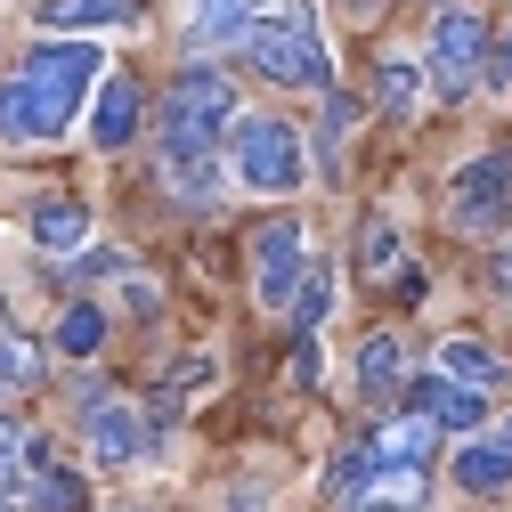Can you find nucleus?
<instances>
[{
    "instance_id": "obj_1",
    "label": "nucleus",
    "mask_w": 512,
    "mask_h": 512,
    "mask_svg": "<svg viewBox=\"0 0 512 512\" xmlns=\"http://www.w3.org/2000/svg\"><path fill=\"white\" fill-rule=\"evenodd\" d=\"M98 74V49L82 41H57V49H33L25 57V82L0 90V131L41 147V139H66V122L82 114V90Z\"/></svg>"
},
{
    "instance_id": "obj_2",
    "label": "nucleus",
    "mask_w": 512,
    "mask_h": 512,
    "mask_svg": "<svg viewBox=\"0 0 512 512\" xmlns=\"http://www.w3.org/2000/svg\"><path fill=\"white\" fill-rule=\"evenodd\" d=\"M236 41H244V57L269 82H285V90H334V49H326V33H317L309 0H285V9L252 17Z\"/></svg>"
},
{
    "instance_id": "obj_3",
    "label": "nucleus",
    "mask_w": 512,
    "mask_h": 512,
    "mask_svg": "<svg viewBox=\"0 0 512 512\" xmlns=\"http://www.w3.org/2000/svg\"><path fill=\"white\" fill-rule=\"evenodd\" d=\"M236 114V90L228 74L196 66V74H179L171 106H163V171H187V163H204V147L220 139V122Z\"/></svg>"
},
{
    "instance_id": "obj_4",
    "label": "nucleus",
    "mask_w": 512,
    "mask_h": 512,
    "mask_svg": "<svg viewBox=\"0 0 512 512\" xmlns=\"http://www.w3.org/2000/svg\"><path fill=\"white\" fill-rule=\"evenodd\" d=\"M236 179L244 187H261V196H293V187L309 179V163H301V139L285 131V122H269V114H244L236 122Z\"/></svg>"
},
{
    "instance_id": "obj_5",
    "label": "nucleus",
    "mask_w": 512,
    "mask_h": 512,
    "mask_svg": "<svg viewBox=\"0 0 512 512\" xmlns=\"http://www.w3.org/2000/svg\"><path fill=\"white\" fill-rule=\"evenodd\" d=\"M431 90H447L456 98L472 74H480V57H488V25L472 17V9H439V25H431Z\"/></svg>"
},
{
    "instance_id": "obj_6",
    "label": "nucleus",
    "mask_w": 512,
    "mask_h": 512,
    "mask_svg": "<svg viewBox=\"0 0 512 512\" xmlns=\"http://www.w3.org/2000/svg\"><path fill=\"white\" fill-rule=\"evenodd\" d=\"M447 212H456L464 228H504V220H512V155H480V163H464Z\"/></svg>"
},
{
    "instance_id": "obj_7",
    "label": "nucleus",
    "mask_w": 512,
    "mask_h": 512,
    "mask_svg": "<svg viewBox=\"0 0 512 512\" xmlns=\"http://www.w3.org/2000/svg\"><path fill=\"white\" fill-rule=\"evenodd\" d=\"M301 277H309V261H301V228H293V220H269L261 236H252V285H261V301L285 309Z\"/></svg>"
},
{
    "instance_id": "obj_8",
    "label": "nucleus",
    "mask_w": 512,
    "mask_h": 512,
    "mask_svg": "<svg viewBox=\"0 0 512 512\" xmlns=\"http://www.w3.org/2000/svg\"><path fill=\"white\" fill-rule=\"evenodd\" d=\"M415 415L431 431H480L488 423V391H464V382H447V374H423L415 382Z\"/></svg>"
},
{
    "instance_id": "obj_9",
    "label": "nucleus",
    "mask_w": 512,
    "mask_h": 512,
    "mask_svg": "<svg viewBox=\"0 0 512 512\" xmlns=\"http://www.w3.org/2000/svg\"><path fill=\"white\" fill-rule=\"evenodd\" d=\"M139 122H147V98H139V82H131V74H114V82L98 90L90 139H98V147H131V139H139Z\"/></svg>"
},
{
    "instance_id": "obj_10",
    "label": "nucleus",
    "mask_w": 512,
    "mask_h": 512,
    "mask_svg": "<svg viewBox=\"0 0 512 512\" xmlns=\"http://www.w3.org/2000/svg\"><path fill=\"white\" fill-rule=\"evenodd\" d=\"M90 447H98V464H139V447H147V423H139V407L98 399V407H90Z\"/></svg>"
},
{
    "instance_id": "obj_11",
    "label": "nucleus",
    "mask_w": 512,
    "mask_h": 512,
    "mask_svg": "<svg viewBox=\"0 0 512 512\" xmlns=\"http://www.w3.org/2000/svg\"><path fill=\"white\" fill-rule=\"evenodd\" d=\"M423 456H431V423H423V415H407V423H382V431L366 439V464H374V472H415Z\"/></svg>"
},
{
    "instance_id": "obj_12",
    "label": "nucleus",
    "mask_w": 512,
    "mask_h": 512,
    "mask_svg": "<svg viewBox=\"0 0 512 512\" xmlns=\"http://www.w3.org/2000/svg\"><path fill=\"white\" fill-rule=\"evenodd\" d=\"M407 382V350H399V334H366L358 342V391L366 399H391Z\"/></svg>"
},
{
    "instance_id": "obj_13",
    "label": "nucleus",
    "mask_w": 512,
    "mask_h": 512,
    "mask_svg": "<svg viewBox=\"0 0 512 512\" xmlns=\"http://www.w3.org/2000/svg\"><path fill=\"white\" fill-rule=\"evenodd\" d=\"M33 236L57 252V261H74L82 236H90V212H82L74 196H49V204H33Z\"/></svg>"
},
{
    "instance_id": "obj_14",
    "label": "nucleus",
    "mask_w": 512,
    "mask_h": 512,
    "mask_svg": "<svg viewBox=\"0 0 512 512\" xmlns=\"http://www.w3.org/2000/svg\"><path fill=\"white\" fill-rule=\"evenodd\" d=\"M439 374H447V382H464V391H496V382H504L496 350H488V342H464V334H447V342H439Z\"/></svg>"
},
{
    "instance_id": "obj_15",
    "label": "nucleus",
    "mask_w": 512,
    "mask_h": 512,
    "mask_svg": "<svg viewBox=\"0 0 512 512\" xmlns=\"http://www.w3.org/2000/svg\"><path fill=\"white\" fill-rule=\"evenodd\" d=\"M33 17H41L49 33H74V25H131L139 0H41Z\"/></svg>"
},
{
    "instance_id": "obj_16",
    "label": "nucleus",
    "mask_w": 512,
    "mask_h": 512,
    "mask_svg": "<svg viewBox=\"0 0 512 512\" xmlns=\"http://www.w3.org/2000/svg\"><path fill=\"white\" fill-rule=\"evenodd\" d=\"M285 317H293V326H301V342L317 334V326H326V317H334V269L326 261H309V277L293 285V301H285Z\"/></svg>"
},
{
    "instance_id": "obj_17",
    "label": "nucleus",
    "mask_w": 512,
    "mask_h": 512,
    "mask_svg": "<svg viewBox=\"0 0 512 512\" xmlns=\"http://www.w3.org/2000/svg\"><path fill=\"white\" fill-rule=\"evenodd\" d=\"M456 480H464L472 496L512 488V447H504V439H496V447H464V456H456Z\"/></svg>"
},
{
    "instance_id": "obj_18",
    "label": "nucleus",
    "mask_w": 512,
    "mask_h": 512,
    "mask_svg": "<svg viewBox=\"0 0 512 512\" xmlns=\"http://www.w3.org/2000/svg\"><path fill=\"white\" fill-rule=\"evenodd\" d=\"M358 269L382 285V277H407V252H399V228L391 220H366L358 228Z\"/></svg>"
},
{
    "instance_id": "obj_19",
    "label": "nucleus",
    "mask_w": 512,
    "mask_h": 512,
    "mask_svg": "<svg viewBox=\"0 0 512 512\" xmlns=\"http://www.w3.org/2000/svg\"><path fill=\"white\" fill-rule=\"evenodd\" d=\"M374 106H382V114H415V106H423V74L391 57V66L374 74Z\"/></svg>"
},
{
    "instance_id": "obj_20",
    "label": "nucleus",
    "mask_w": 512,
    "mask_h": 512,
    "mask_svg": "<svg viewBox=\"0 0 512 512\" xmlns=\"http://www.w3.org/2000/svg\"><path fill=\"white\" fill-rule=\"evenodd\" d=\"M33 382H41V342L0 334V391H33Z\"/></svg>"
},
{
    "instance_id": "obj_21",
    "label": "nucleus",
    "mask_w": 512,
    "mask_h": 512,
    "mask_svg": "<svg viewBox=\"0 0 512 512\" xmlns=\"http://www.w3.org/2000/svg\"><path fill=\"white\" fill-rule=\"evenodd\" d=\"M98 342H106V317H98L90 301H82V309H66V317H57V350H66V358H90Z\"/></svg>"
},
{
    "instance_id": "obj_22",
    "label": "nucleus",
    "mask_w": 512,
    "mask_h": 512,
    "mask_svg": "<svg viewBox=\"0 0 512 512\" xmlns=\"http://www.w3.org/2000/svg\"><path fill=\"white\" fill-rule=\"evenodd\" d=\"M350 122H358V106L326 90V139H317V171H326V179L342 171V139H350Z\"/></svg>"
},
{
    "instance_id": "obj_23",
    "label": "nucleus",
    "mask_w": 512,
    "mask_h": 512,
    "mask_svg": "<svg viewBox=\"0 0 512 512\" xmlns=\"http://www.w3.org/2000/svg\"><path fill=\"white\" fill-rule=\"evenodd\" d=\"M252 25V0H196V41H228Z\"/></svg>"
},
{
    "instance_id": "obj_24",
    "label": "nucleus",
    "mask_w": 512,
    "mask_h": 512,
    "mask_svg": "<svg viewBox=\"0 0 512 512\" xmlns=\"http://www.w3.org/2000/svg\"><path fill=\"white\" fill-rule=\"evenodd\" d=\"M25 512H82V480L74 472H33V504Z\"/></svg>"
},
{
    "instance_id": "obj_25",
    "label": "nucleus",
    "mask_w": 512,
    "mask_h": 512,
    "mask_svg": "<svg viewBox=\"0 0 512 512\" xmlns=\"http://www.w3.org/2000/svg\"><path fill=\"white\" fill-rule=\"evenodd\" d=\"M212 374H220V366H212L204 350H196V358H179V366H171V382H163V407H179V399H196V391H212Z\"/></svg>"
},
{
    "instance_id": "obj_26",
    "label": "nucleus",
    "mask_w": 512,
    "mask_h": 512,
    "mask_svg": "<svg viewBox=\"0 0 512 512\" xmlns=\"http://www.w3.org/2000/svg\"><path fill=\"white\" fill-rule=\"evenodd\" d=\"M25 464H33V431H25V423H9V415H0V488H9V480H17Z\"/></svg>"
},
{
    "instance_id": "obj_27",
    "label": "nucleus",
    "mask_w": 512,
    "mask_h": 512,
    "mask_svg": "<svg viewBox=\"0 0 512 512\" xmlns=\"http://www.w3.org/2000/svg\"><path fill=\"white\" fill-rule=\"evenodd\" d=\"M480 74H488V90H496V98H512V33H504V41H488Z\"/></svg>"
},
{
    "instance_id": "obj_28",
    "label": "nucleus",
    "mask_w": 512,
    "mask_h": 512,
    "mask_svg": "<svg viewBox=\"0 0 512 512\" xmlns=\"http://www.w3.org/2000/svg\"><path fill=\"white\" fill-rule=\"evenodd\" d=\"M212 179H220L212 163H187V171H171V187H179V196H196V204L212 196Z\"/></svg>"
},
{
    "instance_id": "obj_29",
    "label": "nucleus",
    "mask_w": 512,
    "mask_h": 512,
    "mask_svg": "<svg viewBox=\"0 0 512 512\" xmlns=\"http://www.w3.org/2000/svg\"><path fill=\"white\" fill-rule=\"evenodd\" d=\"M317 374H326V358H317V342H301V350H293V382H309V391H317Z\"/></svg>"
},
{
    "instance_id": "obj_30",
    "label": "nucleus",
    "mask_w": 512,
    "mask_h": 512,
    "mask_svg": "<svg viewBox=\"0 0 512 512\" xmlns=\"http://www.w3.org/2000/svg\"><path fill=\"white\" fill-rule=\"evenodd\" d=\"M488 285H504V293H512V252H496V261H488Z\"/></svg>"
},
{
    "instance_id": "obj_31",
    "label": "nucleus",
    "mask_w": 512,
    "mask_h": 512,
    "mask_svg": "<svg viewBox=\"0 0 512 512\" xmlns=\"http://www.w3.org/2000/svg\"><path fill=\"white\" fill-rule=\"evenodd\" d=\"M350 9H358V17H374V9H382V0H350Z\"/></svg>"
},
{
    "instance_id": "obj_32",
    "label": "nucleus",
    "mask_w": 512,
    "mask_h": 512,
    "mask_svg": "<svg viewBox=\"0 0 512 512\" xmlns=\"http://www.w3.org/2000/svg\"><path fill=\"white\" fill-rule=\"evenodd\" d=\"M504 447H512V415H504Z\"/></svg>"
},
{
    "instance_id": "obj_33",
    "label": "nucleus",
    "mask_w": 512,
    "mask_h": 512,
    "mask_svg": "<svg viewBox=\"0 0 512 512\" xmlns=\"http://www.w3.org/2000/svg\"><path fill=\"white\" fill-rule=\"evenodd\" d=\"M0 512H9V488H0Z\"/></svg>"
}]
</instances>
